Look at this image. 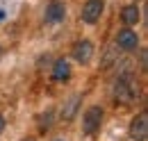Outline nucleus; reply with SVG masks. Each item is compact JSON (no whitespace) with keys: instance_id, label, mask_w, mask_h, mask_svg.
I'll return each mask as SVG.
<instances>
[{"instance_id":"nucleus-1","label":"nucleus","mask_w":148,"mask_h":141,"mask_svg":"<svg viewBox=\"0 0 148 141\" xmlns=\"http://www.w3.org/2000/svg\"><path fill=\"white\" fill-rule=\"evenodd\" d=\"M114 98H116V103H121V105H132V103L139 98V89H137V84H134L130 77H121V80L114 84Z\"/></svg>"},{"instance_id":"nucleus-5","label":"nucleus","mask_w":148,"mask_h":141,"mask_svg":"<svg viewBox=\"0 0 148 141\" xmlns=\"http://www.w3.org/2000/svg\"><path fill=\"white\" fill-rule=\"evenodd\" d=\"M71 57H73L75 62H80V64H87V62L93 57V46H91V41L80 39V41L73 46V50H71Z\"/></svg>"},{"instance_id":"nucleus-11","label":"nucleus","mask_w":148,"mask_h":141,"mask_svg":"<svg viewBox=\"0 0 148 141\" xmlns=\"http://www.w3.org/2000/svg\"><path fill=\"white\" fill-rule=\"evenodd\" d=\"M2 130H5V118L0 116V134H2Z\"/></svg>"},{"instance_id":"nucleus-14","label":"nucleus","mask_w":148,"mask_h":141,"mask_svg":"<svg viewBox=\"0 0 148 141\" xmlns=\"http://www.w3.org/2000/svg\"><path fill=\"white\" fill-rule=\"evenodd\" d=\"M57 141H64V139H57Z\"/></svg>"},{"instance_id":"nucleus-7","label":"nucleus","mask_w":148,"mask_h":141,"mask_svg":"<svg viewBox=\"0 0 148 141\" xmlns=\"http://www.w3.org/2000/svg\"><path fill=\"white\" fill-rule=\"evenodd\" d=\"M64 16H66V7H64V2L53 0V2L48 5V9H46V21H48V23H62Z\"/></svg>"},{"instance_id":"nucleus-12","label":"nucleus","mask_w":148,"mask_h":141,"mask_svg":"<svg viewBox=\"0 0 148 141\" xmlns=\"http://www.w3.org/2000/svg\"><path fill=\"white\" fill-rule=\"evenodd\" d=\"M2 18H5V12H2V9H0V21H2Z\"/></svg>"},{"instance_id":"nucleus-10","label":"nucleus","mask_w":148,"mask_h":141,"mask_svg":"<svg viewBox=\"0 0 148 141\" xmlns=\"http://www.w3.org/2000/svg\"><path fill=\"white\" fill-rule=\"evenodd\" d=\"M121 18H123V23H125V25H137V23H139V18H141V12H139V7H137V5H128V7H123Z\"/></svg>"},{"instance_id":"nucleus-2","label":"nucleus","mask_w":148,"mask_h":141,"mask_svg":"<svg viewBox=\"0 0 148 141\" xmlns=\"http://www.w3.org/2000/svg\"><path fill=\"white\" fill-rule=\"evenodd\" d=\"M100 125H103V107L93 105L89 107L87 112H84V118H82V130H84V134H96L98 130H100Z\"/></svg>"},{"instance_id":"nucleus-3","label":"nucleus","mask_w":148,"mask_h":141,"mask_svg":"<svg viewBox=\"0 0 148 141\" xmlns=\"http://www.w3.org/2000/svg\"><path fill=\"white\" fill-rule=\"evenodd\" d=\"M103 12H105V0H87L84 7H82V21L93 25V23L100 21Z\"/></svg>"},{"instance_id":"nucleus-13","label":"nucleus","mask_w":148,"mask_h":141,"mask_svg":"<svg viewBox=\"0 0 148 141\" xmlns=\"http://www.w3.org/2000/svg\"><path fill=\"white\" fill-rule=\"evenodd\" d=\"M23 141H34V139H23Z\"/></svg>"},{"instance_id":"nucleus-8","label":"nucleus","mask_w":148,"mask_h":141,"mask_svg":"<svg viewBox=\"0 0 148 141\" xmlns=\"http://www.w3.org/2000/svg\"><path fill=\"white\" fill-rule=\"evenodd\" d=\"M82 105V96L80 93H75V96H71L66 103H64V109H62V121H71L75 116V112H77V107Z\"/></svg>"},{"instance_id":"nucleus-6","label":"nucleus","mask_w":148,"mask_h":141,"mask_svg":"<svg viewBox=\"0 0 148 141\" xmlns=\"http://www.w3.org/2000/svg\"><path fill=\"white\" fill-rule=\"evenodd\" d=\"M137 41H139V36H137V32H132L130 27L121 30V32L116 34V46L123 48V50H132V48H137Z\"/></svg>"},{"instance_id":"nucleus-15","label":"nucleus","mask_w":148,"mask_h":141,"mask_svg":"<svg viewBox=\"0 0 148 141\" xmlns=\"http://www.w3.org/2000/svg\"><path fill=\"white\" fill-rule=\"evenodd\" d=\"M0 55H2V50H0Z\"/></svg>"},{"instance_id":"nucleus-4","label":"nucleus","mask_w":148,"mask_h":141,"mask_svg":"<svg viewBox=\"0 0 148 141\" xmlns=\"http://www.w3.org/2000/svg\"><path fill=\"white\" fill-rule=\"evenodd\" d=\"M146 137H148V114L141 112L130 123V139L132 141H146Z\"/></svg>"},{"instance_id":"nucleus-9","label":"nucleus","mask_w":148,"mask_h":141,"mask_svg":"<svg viewBox=\"0 0 148 141\" xmlns=\"http://www.w3.org/2000/svg\"><path fill=\"white\" fill-rule=\"evenodd\" d=\"M53 77H55L57 82H66L71 77V64L66 59H57L55 66H53Z\"/></svg>"}]
</instances>
